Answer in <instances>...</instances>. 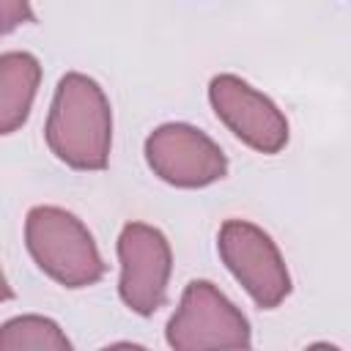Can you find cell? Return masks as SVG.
<instances>
[{
  "mask_svg": "<svg viewBox=\"0 0 351 351\" xmlns=\"http://www.w3.org/2000/svg\"><path fill=\"white\" fill-rule=\"evenodd\" d=\"M49 151L74 170H104L112 148V110L101 85L82 74L66 71L55 88L44 123Z\"/></svg>",
  "mask_w": 351,
  "mask_h": 351,
  "instance_id": "obj_1",
  "label": "cell"
},
{
  "mask_svg": "<svg viewBox=\"0 0 351 351\" xmlns=\"http://www.w3.org/2000/svg\"><path fill=\"white\" fill-rule=\"evenodd\" d=\"M25 247L33 263L58 285H96L107 263L85 222L60 206H33L25 217Z\"/></svg>",
  "mask_w": 351,
  "mask_h": 351,
  "instance_id": "obj_2",
  "label": "cell"
},
{
  "mask_svg": "<svg viewBox=\"0 0 351 351\" xmlns=\"http://www.w3.org/2000/svg\"><path fill=\"white\" fill-rule=\"evenodd\" d=\"M165 340L176 351L250 348L252 329L247 315L208 280H192L167 321Z\"/></svg>",
  "mask_w": 351,
  "mask_h": 351,
  "instance_id": "obj_3",
  "label": "cell"
},
{
  "mask_svg": "<svg viewBox=\"0 0 351 351\" xmlns=\"http://www.w3.org/2000/svg\"><path fill=\"white\" fill-rule=\"evenodd\" d=\"M217 250L228 271L261 310H274L291 293V274L274 239L247 219H225Z\"/></svg>",
  "mask_w": 351,
  "mask_h": 351,
  "instance_id": "obj_4",
  "label": "cell"
},
{
  "mask_svg": "<svg viewBox=\"0 0 351 351\" xmlns=\"http://www.w3.org/2000/svg\"><path fill=\"white\" fill-rule=\"evenodd\" d=\"M115 250L121 263V280H118L121 302L143 318L154 315L167 299V285L173 271V250L167 236L154 225L126 222Z\"/></svg>",
  "mask_w": 351,
  "mask_h": 351,
  "instance_id": "obj_5",
  "label": "cell"
},
{
  "mask_svg": "<svg viewBox=\"0 0 351 351\" xmlns=\"http://www.w3.org/2000/svg\"><path fill=\"white\" fill-rule=\"evenodd\" d=\"M145 162L156 178L178 189H203L228 176L225 151L192 123H162L145 137Z\"/></svg>",
  "mask_w": 351,
  "mask_h": 351,
  "instance_id": "obj_6",
  "label": "cell"
},
{
  "mask_svg": "<svg viewBox=\"0 0 351 351\" xmlns=\"http://www.w3.org/2000/svg\"><path fill=\"white\" fill-rule=\"evenodd\" d=\"M208 101L217 118L252 151L280 154L291 129L285 112L258 88L236 74H217L208 82Z\"/></svg>",
  "mask_w": 351,
  "mask_h": 351,
  "instance_id": "obj_7",
  "label": "cell"
},
{
  "mask_svg": "<svg viewBox=\"0 0 351 351\" xmlns=\"http://www.w3.org/2000/svg\"><path fill=\"white\" fill-rule=\"evenodd\" d=\"M41 85V63L33 52L8 49L0 55V132L14 134L25 126Z\"/></svg>",
  "mask_w": 351,
  "mask_h": 351,
  "instance_id": "obj_8",
  "label": "cell"
},
{
  "mask_svg": "<svg viewBox=\"0 0 351 351\" xmlns=\"http://www.w3.org/2000/svg\"><path fill=\"white\" fill-rule=\"evenodd\" d=\"M0 351H71V340L52 318L30 313L0 326Z\"/></svg>",
  "mask_w": 351,
  "mask_h": 351,
  "instance_id": "obj_9",
  "label": "cell"
},
{
  "mask_svg": "<svg viewBox=\"0 0 351 351\" xmlns=\"http://www.w3.org/2000/svg\"><path fill=\"white\" fill-rule=\"evenodd\" d=\"M0 33L8 36L25 22H36V14L30 8V0H0Z\"/></svg>",
  "mask_w": 351,
  "mask_h": 351,
  "instance_id": "obj_10",
  "label": "cell"
}]
</instances>
